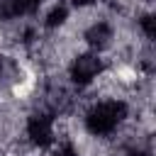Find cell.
Segmentation results:
<instances>
[{
    "mask_svg": "<svg viewBox=\"0 0 156 156\" xmlns=\"http://www.w3.org/2000/svg\"><path fill=\"white\" fill-rule=\"evenodd\" d=\"M95 5H98V0H68V7H73V10H90Z\"/></svg>",
    "mask_w": 156,
    "mask_h": 156,
    "instance_id": "7a4b0ae2",
    "label": "cell"
},
{
    "mask_svg": "<svg viewBox=\"0 0 156 156\" xmlns=\"http://www.w3.org/2000/svg\"><path fill=\"white\" fill-rule=\"evenodd\" d=\"M105 68H107V61H105L102 54L90 51V49H83V51H78L66 63V80L73 88L83 90V88H90L105 73Z\"/></svg>",
    "mask_w": 156,
    "mask_h": 156,
    "instance_id": "6da1fadb",
    "label": "cell"
}]
</instances>
